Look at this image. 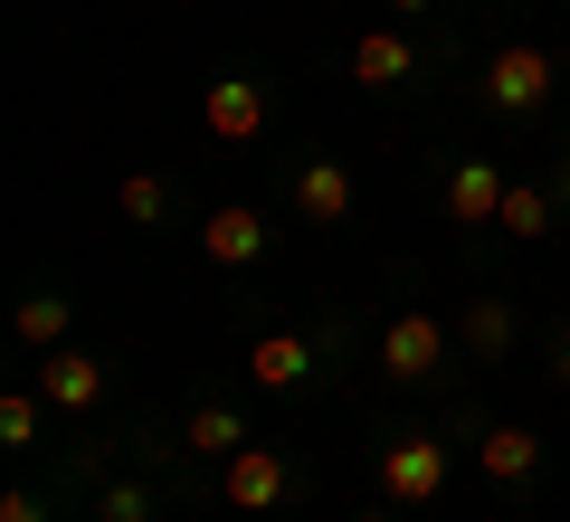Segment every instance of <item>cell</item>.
Wrapping results in <instances>:
<instances>
[{
  "mask_svg": "<svg viewBox=\"0 0 570 522\" xmlns=\"http://www.w3.org/2000/svg\"><path fill=\"white\" fill-rule=\"evenodd\" d=\"M390 10H428V0H390Z\"/></svg>",
  "mask_w": 570,
  "mask_h": 522,
  "instance_id": "cell-23",
  "label": "cell"
},
{
  "mask_svg": "<svg viewBox=\"0 0 570 522\" xmlns=\"http://www.w3.org/2000/svg\"><path fill=\"white\" fill-rule=\"evenodd\" d=\"M542 96H551V58L542 48H504V58L485 67V105L494 115H532Z\"/></svg>",
  "mask_w": 570,
  "mask_h": 522,
  "instance_id": "cell-4",
  "label": "cell"
},
{
  "mask_svg": "<svg viewBox=\"0 0 570 522\" xmlns=\"http://www.w3.org/2000/svg\"><path fill=\"white\" fill-rule=\"evenodd\" d=\"M181 437H190V456H238V446H247V427H238V408H190V427H181Z\"/></svg>",
  "mask_w": 570,
  "mask_h": 522,
  "instance_id": "cell-14",
  "label": "cell"
},
{
  "mask_svg": "<svg viewBox=\"0 0 570 522\" xmlns=\"http://www.w3.org/2000/svg\"><path fill=\"white\" fill-rule=\"evenodd\" d=\"M200 115H209V134H219V142H257V134H266V96H257L247 77H209V105H200Z\"/></svg>",
  "mask_w": 570,
  "mask_h": 522,
  "instance_id": "cell-7",
  "label": "cell"
},
{
  "mask_svg": "<svg viewBox=\"0 0 570 522\" xmlns=\"http://www.w3.org/2000/svg\"><path fill=\"white\" fill-rule=\"evenodd\" d=\"M247 371H257L266 390H305L314 381V342L305 333H266L257 352H247Z\"/></svg>",
  "mask_w": 570,
  "mask_h": 522,
  "instance_id": "cell-9",
  "label": "cell"
},
{
  "mask_svg": "<svg viewBox=\"0 0 570 522\" xmlns=\"http://www.w3.org/2000/svg\"><path fill=\"white\" fill-rule=\"evenodd\" d=\"M475 465H485L494 484H523L532 465H542V437H532V427H485V446H475Z\"/></svg>",
  "mask_w": 570,
  "mask_h": 522,
  "instance_id": "cell-11",
  "label": "cell"
},
{
  "mask_svg": "<svg viewBox=\"0 0 570 522\" xmlns=\"http://www.w3.org/2000/svg\"><path fill=\"white\" fill-rule=\"evenodd\" d=\"M381 494L390 503H438L448 494V446L438 437H390L381 446Z\"/></svg>",
  "mask_w": 570,
  "mask_h": 522,
  "instance_id": "cell-1",
  "label": "cell"
},
{
  "mask_svg": "<svg viewBox=\"0 0 570 522\" xmlns=\"http://www.w3.org/2000/svg\"><path fill=\"white\" fill-rule=\"evenodd\" d=\"M67 314H77L67 295H29V304H20V342H29V352H58V342H67Z\"/></svg>",
  "mask_w": 570,
  "mask_h": 522,
  "instance_id": "cell-15",
  "label": "cell"
},
{
  "mask_svg": "<svg viewBox=\"0 0 570 522\" xmlns=\"http://www.w3.org/2000/svg\"><path fill=\"white\" fill-rule=\"evenodd\" d=\"M438 362H448V323L438 314H390V333H381V371L390 381H438Z\"/></svg>",
  "mask_w": 570,
  "mask_h": 522,
  "instance_id": "cell-2",
  "label": "cell"
},
{
  "mask_svg": "<svg viewBox=\"0 0 570 522\" xmlns=\"http://www.w3.org/2000/svg\"><path fill=\"white\" fill-rule=\"evenodd\" d=\"M362 522H400V513H362Z\"/></svg>",
  "mask_w": 570,
  "mask_h": 522,
  "instance_id": "cell-24",
  "label": "cell"
},
{
  "mask_svg": "<svg viewBox=\"0 0 570 522\" xmlns=\"http://www.w3.org/2000/svg\"><path fill=\"white\" fill-rule=\"evenodd\" d=\"M96 522H153V494H142V484H105Z\"/></svg>",
  "mask_w": 570,
  "mask_h": 522,
  "instance_id": "cell-19",
  "label": "cell"
},
{
  "mask_svg": "<svg viewBox=\"0 0 570 522\" xmlns=\"http://www.w3.org/2000/svg\"><path fill=\"white\" fill-rule=\"evenodd\" d=\"M494 228H513V238H551V190L542 181H504V219Z\"/></svg>",
  "mask_w": 570,
  "mask_h": 522,
  "instance_id": "cell-13",
  "label": "cell"
},
{
  "mask_svg": "<svg viewBox=\"0 0 570 522\" xmlns=\"http://www.w3.org/2000/svg\"><path fill=\"white\" fill-rule=\"evenodd\" d=\"M448 219L456 228H494L504 219V171H494V161H456L448 171Z\"/></svg>",
  "mask_w": 570,
  "mask_h": 522,
  "instance_id": "cell-6",
  "label": "cell"
},
{
  "mask_svg": "<svg viewBox=\"0 0 570 522\" xmlns=\"http://www.w3.org/2000/svg\"><path fill=\"white\" fill-rule=\"evenodd\" d=\"M39 400L67 408V418H77V408H96V400H105V362H86V352H67V342H58V352L39 362Z\"/></svg>",
  "mask_w": 570,
  "mask_h": 522,
  "instance_id": "cell-5",
  "label": "cell"
},
{
  "mask_svg": "<svg viewBox=\"0 0 570 522\" xmlns=\"http://www.w3.org/2000/svg\"><path fill=\"white\" fill-rule=\"evenodd\" d=\"M551 200H570V152H561V171H551Z\"/></svg>",
  "mask_w": 570,
  "mask_h": 522,
  "instance_id": "cell-21",
  "label": "cell"
},
{
  "mask_svg": "<svg viewBox=\"0 0 570 522\" xmlns=\"http://www.w3.org/2000/svg\"><path fill=\"white\" fill-rule=\"evenodd\" d=\"M200 257H209V266H247V257H266V219H257V209H238V200L209 209V219H200Z\"/></svg>",
  "mask_w": 570,
  "mask_h": 522,
  "instance_id": "cell-8",
  "label": "cell"
},
{
  "mask_svg": "<svg viewBox=\"0 0 570 522\" xmlns=\"http://www.w3.org/2000/svg\"><path fill=\"white\" fill-rule=\"evenodd\" d=\"M115 200H124V219H134V228H153V219L171 209V190L153 181V171H124V190H115Z\"/></svg>",
  "mask_w": 570,
  "mask_h": 522,
  "instance_id": "cell-17",
  "label": "cell"
},
{
  "mask_svg": "<svg viewBox=\"0 0 570 522\" xmlns=\"http://www.w3.org/2000/svg\"><path fill=\"white\" fill-rule=\"evenodd\" d=\"M219 484H228V503H238V513H276V503L295 494V465H285L276 446H238Z\"/></svg>",
  "mask_w": 570,
  "mask_h": 522,
  "instance_id": "cell-3",
  "label": "cell"
},
{
  "mask_svg": "<svg viewBox=\"0 0 570 522\" xmlns=\"http://www.w3.org/2000/svg\"><path fill=\"white\" fill-rule=\"evenodd\" d=\"M295 209H305L314 228H343L352 219V171H343V161H314L305 181H295Z\"/></svg>",
  "mask_w": 570,
  "mask_h": 522,
  "instance_id": "cell-10",
  "label": "cell"
},
{
  "mask_svg": "<svg viewBox=\"0 0 570 522\" xmlns=\"http://www.w3.org/2000/svg\"><path fill=\"white\" fill-rule=\"evenodd\" d=\"M551 371H561V381H570V333H561V352H551Z\"/></svg>",
  "mask_w": 570,
  "mask_h": 522,
  "instance_id": "cell-22",
  "label": "cell"
},
{
  "mask_svg": "<svg viewBox=\"0 0 570 522\" xmlns=\"http://www.w3.org/2000/svg\"><path fill=\"white\" fill-rule=\"evenodd\" d=\"M466 342H475V352H485V362H504V352H513V304H466Z\"/></svg>",
  "mask_w": 570,
  "mask_h": 522,
  "instance_id": "cell-16",
  "label": "cell"
},
{
  "mask_svg": "<svg viewBox=\"0 0 570 522\" xmlns=\"http://www.w3.org/2000/svg\"><path fill=\"white\" fill-rule=\"evenodd\" d=\"M39 390H10V400H0V446H29V437H39Z\"/></svg>",
  "mask_w": 570,
  "mask_h": 522,
  "instance_id": "cell-18",
  "label": "cell"
},
{
  "mask_svg": "<svg viewBox=\"0 0 570 522\" xmlns=\"http://www.w3.org/2000/svg\"><path fill=\"white\" fill-rule=\"evenodd\" d=\"M0 522H48V503L39 494H0Z\"/></svg>",
  "mask_w": 570,
  "mask_h": 522,
  "instance_id": "cell-20",
  "label": "cell"
},
{
  "mask_svg": "<svg viewBox=\"0 0 570 522\" xmlns=\"http://www.w3.org/2000/svg\"><path fill=\"white\" fill-rule=\"evenodd\" d=\"M409 67H419V58H409L400 29H362V39H352V77H362V86H400Z\"/></svg>",
  "mask_w": 570,
  "mask_h": 522,
  "instance_id": "cell-12",
  "label": "cell"
}]
</instances>
